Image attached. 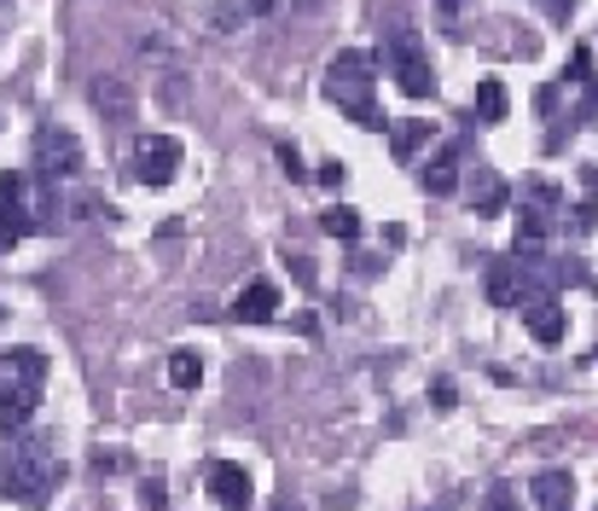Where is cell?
<instances>
[{
  "mask_svg": "<svg viewBox=\"0 0 598 511\" xmlns=\"http://www.w3.org/2000/svg\"><path fill=\"white\" fill-rule=\"evenodd\" d=\"M82 169V140L71 128H59V123H47L36 128V175H76Z\"/></svg>",
  "mask_w": 598,
  "mask_h": 511,
  "instance_id": "5b68a950",
  "label": "cell"
},
{
  "mask_svg": "<svg viewBox=\"0 0 598 511\" xmlns=\"http://www.w3.org/2000/svg\"><path fill=\"white\" fill-rule=\"evenodd\" d=\"M273 314H279V285L273 279H250L245 291L233 297V320H245V326H267Z\"/></svg>",
  "mask_w": 598,
  "mask_h": 511,
  "instance_id": "9c48e42d",
  "label": "cell"
},
{
  "mask_svg": "<svg viewBox=\"0 0 598 511\" xmlns=\"http://www.w3.org/2000/svg\"><path fill=\"white\" fill-rule=\"evenodd\" d=\"M528 500H535V511H570L575 506V476L570 471H540Z\"/></svg>",
  "mask_w": 598,
  "mask_h": 511,
  "instance_id": "4fadbf2b",
  "label": "cell"
},
{
  "mask_svg": "<svg viewBox=\"0 0 598 511\" xmlns=\"http://www.w3.org/2000/svg\"><path fill=\"white\" fill-rule=\"evenodd\" d=\"M431 116H407V123H396V128H389V146H396V158L407 163V158H419V151L424 146H431Z\"/></svg>",
  "mask_w": 598,
  "mask_h": 511,
  "instance_id": "5bb4252c",
  "label": "cell"
},
{
  "mask_svg": "<svg viewBox=\"0 0 598 511\" xmlns=\"http://www.w3.org/2000/svg\"><path fill=\"white\" fill-rule=\"evenodd\" d=\"M563 82H593V47H575V53H570V71H563Z\"/></svg>",
  "mask_w": 598,
  "mask_h": 511,
  "instance_id": "7402d4cb",
  "label": "cell"
},
{
  "mask_svg": "<svg viewBox=\"0 0 598 511\" xmlns=\"http://www.w3.org/2000/svg\"><path fill=\"white\" fill-rule=\"evenodd\" d=\"M558 7H575V0H558Z\"/></svg>",
  "mask_w": 598,
  "mask_h": 511,
  "instance_id": "1f68e13d",
  "label": "cell"
},
{
  "mask_svg": "<svg viewBox=\"0 0 598 511\" xmlns=\"http://www.w3.org/2000/svg\"><path fill=\"white\" fill-rule=\"evenodd\" d=\"M344 180H349V175H344V163H326V169H320V186H332V192H337Z\"/></svg>",
  "mask_w": 598,
  "mask_h": 511,
  "instance_id": "83f0119b",
  "label": "cell"
},
{
  "mask_svg": "<svg viewBox=\"0 0 598 511\" xmlns=\"http://www.w3.org/2000/svg\"><path fill=\"white\" fill-rule=\"evenodd\" d=\"M180 158H186V146L175 140V134H146V140H134L128 175L140 186H151V192H163V186L180 175Z\"/></svg>",
  "mask_w": 598,
  "mask_h": 511,
  "instance_id": "277c9868",
  "label": "cell"
},
{
  "mask_svg": "<svg viewBox=\"0 0 598 511\" xmlns=\"http://www.w3.org/2000/svg\"><path fill=\"white\" fill-rule=\"evenodd\" d=\"M506 203H511V186L494 175V169H476L471 175V210L483 221H494V215H506Z\"/></svg>",
  "mask_w": 598,
  "mask_h": 511,
  "instance_id": "7c38bea8",
  "label": "cell"
},
{
  "mask_svg": "<svg viewBox=\"0 0 598 511\" xmlns=\"http://www.w3.org/2000/svg\"><path fill=\"white\" fill-rule=\"evenodd\" d=\"M523 326L535 332V344H563L570 337V314L552 297H523Z\"/></svg>",
  "mask_w": 598,
  "mask_h": 511,
  "instance_id": "ba28073f",
  "label": "cell"
},
{
  "mask_svg": "<svg viewBox=\"0 0 598 511\" xmlns=\"http://www.w3.org/2000/svg\"><path fill=\"white\" fill-rule=\"evenodd\" d=\"M210 494H215L227 511H250V500H256L250 471L238 465V459H215V465H210Z\"/></svg>",
  "mask_w": 598,
  "mask_h": 511,
  "instance_id": "52a82bcc",
  "label": "cell"
},
{
  "mask_svg": "<svg viewBox=\"0 0 598 511\" xmlns=\"http://www.w3.org/2000/svg\"><path fill=\"white\" fill-rule=\"evenodd\" d=\"M36 407H41V384H29V378H12L7 372V384H0V431H24L29 419H36Z\"/></svg>",
  "mask_w": 598,
  "mask_h": 511,
  "instance_id": "8992f818",
  "label": "cell"
},
{
  "mask_svg": "<svg viewBox=\"0 0 598 511\" xmlns=\"http://www.w3.org/2000/svg\"><path fill=\"white\" fill-rule=\"evenodd\" d=\"M506 111H511L506 82H483V88H476V123H506Z\"/></svg>",
  "mask_w": 598,
  "mask_h": 511,
  "instance_id": "9a60e30c",
  "label": "cell"
},
{
  "mask_svg": "<svg viewBox=\"0 0 598 511\" xmlns=\"http://www.w3.org/2000/svg\"><path fill=\"white\" fill-rule=\"evenodd\" d=\"M0 366H7L12 378H29V384H41V378H47V354H41V349H12Z\"/></svg>",
  "mask_w": 598,
  "mask_h": 511,
  "instance_id": "ac0fdd59",
  "label": "cell"
},
{
  "mask_svg": "<svg viewBox=\"0 0 598 511\" xmlns=\"http://www.w3.org/2000/svg\"><path fill=\"white\" fill-rule=\"evenodd\" d=\"M140 500H146L151 511H163V488H158V483H146V488H140Z\"/></svg>",
  "mask_w": 598,
  "mask_h": 511,
  "instance_id": "f1b7e54d",
  "label": "cell"
},
{
  "mask_svg": "<svg viewBox=\"0 0 598 511\" xmlns=\"http://www.w3.org/2000/svg\"><path fill=\"white\" fill-rule=\"evenodd\" d=\"M384 71H396V88L407 99H431L436 94V71H431V53H424V36L413 24H396L384 36Z\"/></svg>",
  "mask_w": 598,
  "mask_h": 511,
  "instance_id": "3957f363",
  "label": "cell"
},
{
  "mask_svg": "<svg viewBox=\"0 0 598 511\" xmlns=\"http://www.w3.org/2000/svg\"><path fill=\"white\" fill-rule=\"evenodd\" d=\"M88 99H94V105L111 116L116 128H123V123H134V88H128V82H116V76H99L94 88H88Z\"/></svg>",
  "mask_w": 598,
  "mask_h": 511,
  "instance_id": "8fae6325",
  "label": "cell"
},
{
  "mask_svg": "<svg viewBox=\"0 0 598 511\" xmlns=\"http://www.w3.org/2000/svg\"><path fill=\"white\" fill-rule=\"evenodd\" d=\"M483 511H523V500H518V494H511V488L500 483V488H494L488 500H483Z\"/></svg>",
  "mask_w": 598,
  "mask_h": 511,
  "instance_id": "d4e9b609",
  "label": "cell"
},
{
  "mask_svg": "<svg viewBox=\"0 0 598 511\" xmlns=\"http://www.w3.org/2000/svg\"><path fill=\"white\" fill-rule=\"evenodd\" d=\"M250 7H256V12H267V7H273V0H250Z\"/></svg>",
  "mask_w": 598,
  "mask_h": 511,
  "instance_id": "f546056e",
  "label": "cell"
},
{
  "mask_svg": "<svg viewBox=\"0 0 598 511\" xmlns=\"http://www.w3.org/2000/svg\"><path fill=\"white\" fill-rule=\"evenodd\" d=\"M431 401L441 407V413H453V401H459V389H453V378H436V389H431Z\"/></svg>",
  "mask_w": 598,
  "mask_h": 511,
  "instance_id": "4316f807",
  "label": "cell"
},
{
  "mask_svg": "<svg viewBox=\"0 0 598 511\" xmlns=\"http://www.w3.org/2000/svg\"><path fill=\"white\" fill-rule=\"evenodd\" d=\"M24 233H36V221H29V210H7V203H0V256H7L12 245H18Z\"/></svg>",
  "mask_w": 598,
  "mask_h": 511,
  "instance_id": "d6986e66",
  "label": "cell"
},
{
  "mask_svg": "<svg viewBox=\"0 0 598 511\" xmlns=\"http://www.w3.org/2000/svg\"><path fill=\"white\" fill-rule=\"evenodd\" d=\"M453 186H459V169H453V158H441V163H431V169H424V192L448 198Z\"/></svg>",
  "mask_w": 598,
  "mask_h": 511,
  "instance_id": "44dd1931",
  "label": "cell"
},
{
  "mask_svg": "<svg viewBox=\"0 0 598 511\" xmlns=\"http://www.w3.org/2000/svg\"><path fill=\"white\" fill-rule=\"evenodd\" d=\"M320 233H326V238H344V245H354V238H361V215L344 210V203H332V210L320 215Z\"/></svg>",
  "mask_w": 598,
  "mask_h": 511,
  "instance_id": "2e32d148",
  "label": "cell"
},
{
  "mask_svg": "<svg viewBox=\"0 0 598 511\" xmlns=\"http://www.w3.org/2000/svg\"><path fill=\"white\" fill-rule=\"evenodd\" d=\"M285 267H290V279H297V285H314V262L302 250H285Z\"/></svg>",
  "mask_w": 598,
  "mask_h": 511,
  "instance_id": "cb8c5ba5",
  "label": "cell"
},
{
  "mask_svg": "<svg viewBox=\"0 0 598 511\" xmlns=\"http://www.w3.org/2000/svg\"><path fill=\"white\" fill-rule=\"evenodd\" d=\"M169 384H175V389H198V384H203V361H198L192 349H175V354H169Z\"/></svg>",
  "mask_w": 598,
  "mask_h": 511,
  "instance_id": "e0dca14e",
  "label": "cell"
},
{
  "mask_svg": "<svg viewBox=\"0 0 598 511\" xmlns=\"http://www.w3.org/2000/svg\"><path fill=\"white\" fill-rule=\"evenodd\" d=\"M273 511H297V506H290V500H279V506H273Z\"/></svg>",
  "mask_w": 598,
  "mask_h": 511,
  "instance_id": "4dcf8cb0",
  "label": "cell"
},
{
  "mask_svg": "<svg viewBox=\"0 0 598 511\" xmlns=\"http://www.w3.org/2000/svg\"><path fill=\"white\" fill-rule=\"evenodd\" d=\"M372 82H378V59L361 53V47H349V53H337L326 64V99H332V105H344L361 128L378 134L389 116L378 111V99H372Z\"/></svg>",
  "mask_w": 598,
  "mask_h": 511,
  "instance_id": "7a4b0ae2",
  "label": "cell"
},
{
  "mask_svg": "<svg viewBox=\"0 0 598 511\" xmlns=\"http://www.w3.org/2000/svg\"><path fill=\"white\" fill-rule=\"evenodd\" d=\"M0 476H7V500L12 506H24V511H41V506H53V494L64 483V459L53 448V436H41V431H12L7 436V465H0Z\"/></svg>",
  "mask_w": 598,
  "mask_h": 511,
  "instance_id": "6da1fadb",
  "label": "cell"
},
{
  "mask_svg": "<svg viewBox=\"0 0 598 511\" xmlns=\"http://www.w3.org/2000/svg\"><path fill=\"white\" fill-rule=\"evenodd\" d=\"M29 180H36V175L7 169V175H0V203H7V210H24V203H29Z\"/></svg>",
  "mask_w": 598,
  "mask_h": 511,
  "instance_id": "ffe728a7",
  "label": "cell"
},
{
  "mask_svg": "<svg viewBox=\"0 0 598 511\" xmlns=\"http://www.w3.org/2000/svg\"><path fill=\"white\" fill-rule=\"evenodd\" d=\"M488 302H494V309L523 302V267H518V256H494V262H488Z\"/></svg>",
  "mask_w": 598,
  "mask_h": 511,
  "instance_id": "30bf717a",
  "label": "cell"
},
{
  "mask_svg": "<svg viewBox=\"0 0 598 511\" xmlns=\"http://www.w3.org/2000/svg\"><path fill=\"white\" fill-rule=\"evenodd\" d=\"M528 198H535V203H540V210H546V215H552V210H558V203H563V192H558V186H552V180H528Z\"/></svg>",
  "mask_w": 598,
  "mask_h": 511,
  "instance_id": "603a6c76",
  "label": "cell"
},
{
  "mask_svg": "<svg viewBox=\"0 0 598 511\" xmlns=\"http://www.w3.org/2000/svg\"><path fill=\"white\" fill-rule=\"evenodd\" d=\"M279 169L290 180H309V169H302V158H297V146H279Z\"/></svg>",
  "mask_w": 598,
  "mask_h": 511,
  "instance_id": "484cf974",
  "label": "cell"
}]
</instances>
